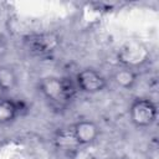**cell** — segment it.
Wrapping results in <instances>:
<instances>
[{
	"label": "cell",
	"instance_id": "9",
	"mask_svg": "<svg viewBox=\"0 0 159 159\" xmlns=\"http://www.w3.org/2000/svg\"><path fill=\"white\" fill-rule=\"evenodd\" d=\"M16 84V75L10 67H0V89L9 91Z\"/></svg>",
	"mask_w": 159,
	"mask_h": 159
},
{
	"label": "cell",
	"instance_id": "8",
	"mask_svg": "<svg viewBox=\"0 0 159 159\" xmlns=\"http://www.w3.org/2000/svg\"><path fill=\"white\" fill-rule=\"evenodd\" d=\"M112 78H113V82L118 87L124 88V89H130L137 83L138 73H137V71L134 68L120 66V67L116 68V71L113 72Z\"/></svg>",
	"mask_w": 159,
	"mask_h": 159
},
{
	"label": "cell",
	"instance_id": "7",
	"mask_svg": "<svg viewBox=\"0 0 159 159\" xmlns=\"http://www.w3.org/2000/svg\"><path fill=\"white\" fill-rule=\"evenodd\" d=\"M22 106V102L11 98L0 99V124H7L14 122L21 114Z\"/></svg>",
	"mask_w": 159,
	"mask_h": 159
},
{
	"label": "cell",
	"instance_id": "6",
	"mask_svg": "<svg viewBox=\"0 0 159 159\" xmlns=\"http://www.w3.org/2000/svg\"><path fill=\"white\" fill-rule=\"evenodd\" d=\"M76 87L83 93H98L107 87L106 77L94 68H83L80 71L75 80Z\"/></svg>",
	"mask_w": 159,
	"mask_h": 159
},
{
	"label": "cell",
	"instance_id": "4",
	"mask_svg": "<svg viewBox=\"0 0 159 159\" xmlns=\"http://www.w3.org/2000/svg\"><path fill=\"white\" fill-rule=\"evenodd\" d=\"M158 116V108L149 98H137L129 107V117L132 123L138 128L150 127Z\"/></svg>",
	"mask_w": 159,
	"mask_h": 159
},
{
	"label": "cell",
	"instance_id": "3",
	"mask_svg": "<svg viewBox=\"0 0 159 159\" xmlns=\"http://www.w3.org/2000/svg\"><path fill=\"white\" fill-rule=\"evenodd\" d=\"M117 58L122 66L135 68L148 61L149 50L140 41L128 40L118 48Z\"/></svg>",
	"mask_w": 159,
	"mask_h": 159
},
{
	"label": "cell",
	"instance_id": "5",
	"mask_svg": "<svg viewBox=\"0 0 159 159\" xmlns=\"http://www.w3.org/2000/svg\"><path fill=\"white\" fill-rule=\"evenodd\" d=\"M25 43L32 53L37 56H47L58 48L61 39L55 32H41L27 36Z\"/></svg>",
	"mask_w": 159,
	"mask_h": 159
},
{
	"label": "cell",
	"instance_id": "2",
	"mask_svg": "<svg viewBox=\"0 0 159 159\" xmlns=\"http://www.w3.org/2000/svg\"><path fill=\"white\" fill-rule=\"evenodd\" d=\"M39 89L47 101L60 106L68 103L78 91L75 81L67 77L56 76L41 78L39 82Z\"/></svg>",
	"mask_w": 159,
	"mask_h": 159
},
{
	"label": "cell",
	"instance_id": "1",
	"mask_svg": "<svg viewBox=\"0 0 159 159\" xmlns=\"http://www.w3.org/2000/svg\"><path fill=\"white\" fill-rule=\"evenodd\" d=\"M101 133L99 127L92 120H78L70 125L58 128L55 133V143L60 148L70 149L86 147L94 143Z\"/></svg>",
	"mask_w": 159,
	"mask_h": 159
}]
</instances>
